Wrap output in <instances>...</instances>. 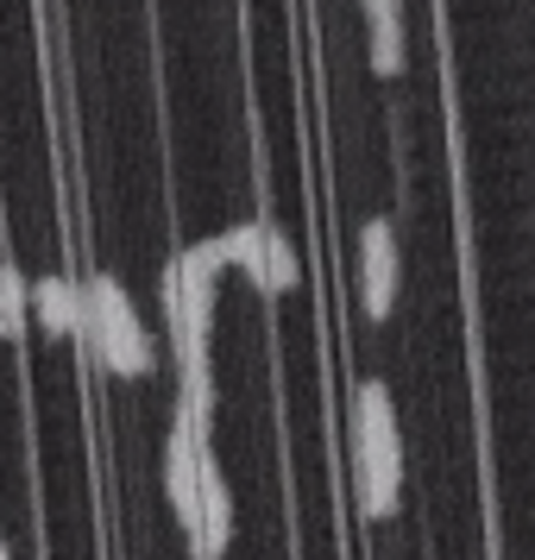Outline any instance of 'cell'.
Instances as JSON below:
<instances>
[{
	"mask_svg": "<svg viewBox=\"0 0 535 560\" xmlns=\"http://www.w3.org/2000/svg\"><path fill=\"white\" fill-rule=\"evenodd\" d=\"M353 485H359V516L384 523L404 491V429L384 378L353 384Z\"/></svg>",
	"mask_w": 535,
	"mask_h": 560,
	"instance_id": "1",
	"label": "cell"
},
{
	"mask_svg": "<svg viewBox=\"0 0 535 560\" xmlns=\"http://www.w3.org/2000/svg\"><path fill=\"white\" fill-rule=\"evenodd\" d=\"M82 303H89V322H82V347L102 359L114 378H152V334L132 315V296L120 290L114 271H95L82 283Z\"/></svg>",
	"mask_w": 535,
	"mask_h": 560,
	"instance_id": "2",
	"label": "cell"
},
{
	"mask_svg": "<svg viewBox=\"0 0 535 560\" xmlns=\"http://www.w3.org/2000/svg\"><path fill=\"white\" fill-rule=\"evenodd\" d=\"M397 278H404V265H397V228L384 214H372L359 228V308H365V322H391Z\"/></svg>",
	"mask_w": 535,
	"mask_h": 560,
	"instance_id": "3",
	"label": "cell"
},
{
	"mask_svg": "<svg viewBox=\"0 0 535 560\" xmlns=\"http://www.w3.org/2000/svg\"><path fill=\"white\" fill-rule=\"evenodd\" d=\"M233 548V485L221 472V459L202 454V516L189 529V555L196 560H221Z\"/></svg>",
	"mask_w": 535,
	"mask_h": 560,
	"instance_id": "4",
	"label": "cell"
},
{
	"mask_svg": "<svg viewBox=\"0 0 535 560\" xmlns=\"http://www.w3.org/2000/svg\"><path fill=\"white\" fill-rule=\"evenodd\" d=\"M32 322L51 334V340H82V322H89L82 283L63 278V271H45V278L32 283Z\"/></svg>",
	"mask_w": 535,
	"mask_h": 560,
	"instance_id": "5",
	"label": "cell"
},
{
	"mask_svg": "<svg viewBox=\"0 0 535 560\" xmlns=\"http://www.w3.org/2000/svg\"><path fill=\"white\" fill-rule=\"evenodd\" d=\"M365 38H372V70L404 77V0H359Z\"/></svg>",
	"mask_w": 535,
	"mask_h": 560,
	"instance_id": "6",
	"label": "cell"
},
{
	"mask_svg": "<svg viewBox=\"0 0 535 560\" xmlns=\"http://www.w3.org/2000/svg\"><path fill=\"white\" fill-rule=\"evenodd\" d=\"M296 246L283 240L278 228H265V253H258V271H253V283L265 290V296H283V290H296Z\"/></svg>",
	"mask_w": 535,
	"mask_h": 560,
	"instance_id": "7",
	"label": "cell"
},
{
	"mask_svg": "<svg viewBox=\"0 0 535 560\" xmlns=\"http://www.w3.org/2000/svg\"><path fill=\"white\" fill-rule=\"evenodd\" d=\"M32 322V283L13 258H0V340H20Z\"/></svg>",
	"mask_w": 535,
	"mask_h": 560,
	"instance_id": "8",
	"label": "cell"
}]
</instances>
